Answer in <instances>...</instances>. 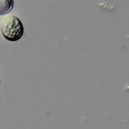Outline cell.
<instances>
[{
  "instance_id": "obj_2",
  "label": "cell",
  "mask_w": 129,
  "mask_h": 129,
  "mask_svg": "<svg viewBox=\"0 0 129 129\" xmlns=\"http://www.w3.org/2000/svg\"><path fill=\"white\" fill-rule=\"evenodd\" d=\"M14 7L13 0H0V15L9 13Z\"/></svg>"
},
{
  "instance_id": "obj_3",
  "label": "cell",
  "mask_w": 129,
  "mask_h": 129,
  "mask_svg": "<svg viewBox=\"0 0 129 129\" xmlns=\"http://www.w3.org/2000/svg\"><path fill=\"white\" fill-rule=\"evenodd\" d=\"M0 85H1V80H0Z\"/></svg>"
},
{
  "instance_id": "obj_1",
  "label": "cell",
  "mask_w": 129,
  "mask_h": 129,
  "mask_svg": "<svg viewBox=\"0 0 129 129\" xmlns=\"http://www.w3.org/2000/svg\"><path fill=\"white\" fill-rule=\"evenodd\" d=\"M0 32L9 42H17L23 37L24 27L21 20L13 14L4 17L0 22Z\"/></svg>"
}]
</instances>
